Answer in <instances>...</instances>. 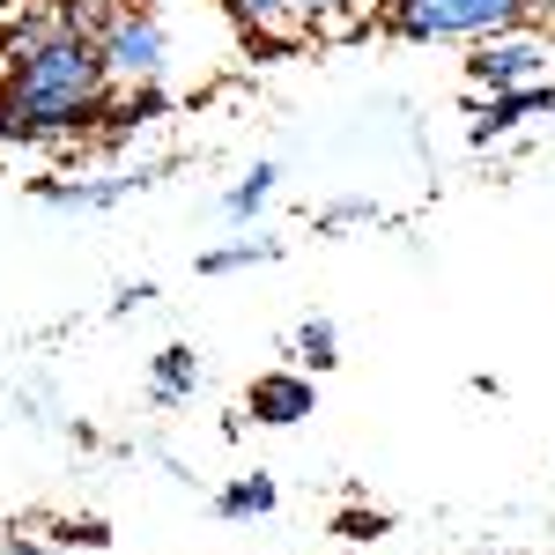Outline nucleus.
Returning <instances> with one entry per match:
<instances>
[{
	"instance_id": "2",
	"label": "nucleus",
	"mask_w": 555,
	"mask_h": 555,
	"mask_svg": "<svg viewBox=\"0 0 555 555\" xmlns=\"http://www.w3.org/2000/svg\"><path fill=\"white\" fill-rule=\"evenodd\" d=\"M385 23L415 44L437 38H496V30H518L526 23V0H392Z\"/></svg>"
},
{
	"instance_id": "11",
	"label": "nucleus",
	"mask_w": 555,
	"mask_h": 555,
	"mask_svg": "<svg viewBox=\"0 0 555 555\" xmlns=\"http://www.w3.org/2000/svg\"><path fill=\"white\" fill-rule=\"evenodd\" d=\"M282 245L274 237H245V245H215V253H201V274H237V267H259V259H274Z\"/></svg>"
},
{
	"instance_id": "6",
	"label": "nucleus",
	"mask_w": 555,
	"mask_h": 555,
	"mask_svg": "<svg viewBox=\"0 0 555 555\" xmlns=\"http://www.w3.org/2000/svg\"><path fill=\"white\" fill-rule=\"evenodd\" d=\"M164 171H127V178H96V185H67V178H38V201H52V208H119L127 193H141V185H156Z\"/></svg>"
},
{
	"instance_id": "10",
	"label": "nucleus",
	"mask_w": 555,
	"mask_h": 555,
	"mask_svg": "<svg viewBox=\"0 0 555 555\" xmlns=\"http://www.w3.org/2000/svg\"><path fill=\"white\" fill-rule=\"evenodd\" d=\"M193 385H201V356H193V348H164V356H156V392H164V400H185Z\"/></svg>"
},
{
	"instance_id": "8",
	"label": "nucleus",
	"mask_w": 555,
	"mask_h": 555,
	"mask_svg": "<svg viewBox=\"0 0 555 555\" xmlns=\"http://www.w3.org/2000/svg\"><path fill=\"white\" fill-rule=\"evenodd\" d=\"M274 185H282V171H274V164H253V171L222 193V215H230V222H253V215L274 201Z\"/></svg>"
},
{
	"instance_id": "13",
	"label": "nucleus",
	"mask_w": 555,
	"mask_h": 555,
	"mask_svg": "<svg viewBox=\"0 0 555 555\" xmlns=\"http://www.w3.org/2000/svg\"><path fill=\"white\" fill-rule=\"evenodd\" d=\"M230 15H237L245 30H267V23H282V15H289V0H230Z\"/></svg>"
},
{
	"instance_id": "5",
	"label": "nucleus",
	"mask_w": 555,
	"mask_h": 555,
	"mask_svg": "<svg viewBox=\"0 0 555 555\" xmlns=\"http://www.w3.org/2000/svg\"><path fill=\"white\" fill-rule=\"evenodd\" d=\"M311 408H319V392H311V378H304V371H259L253 392H245V415H253V423H267V429L304 423Z\"/></svg>"
},
{
	"instance_id": "16",
	"label": "nucleus",
	"mask_w": 555,
	"mask_h": 555,
	"mask_svg": "<svg viewBox=\"0 0 555 555\" xmlns=\"http://www.w3.org/2000/svg\"><path fill=\"white\" fill-rule=\"evenodd\" d=\"M378 526H385L378 512H341V541H371Z\"/></svg>"
},
{
	"instance_id": "15",
	"label": "nucleus",
	"mask_w": 555,
	"mask_h": 555,
	"mask_svg": "<svg viewBox=\"0 0 555 555\" xmlns=\"http://www.w3.org/2000/svg\"><path fill=\"white\" fill-rule=\"evenodd\" d=\"M60 541H82V548H104L112 533H104V518H67V526H60Z\"/></svg>"
},
{
	"instance_id": "1",
	"label": "nucleus",
	"mask_w": 555,
	"mask_h": 555,
	"mask_svg": "<svg viewBox=\"0 0 555 555\" xmlns=\"http://www.w3.org/2000/svg\"><path fill=\"white\" fill-rule=\"evenodd\" d=\"M104 52L89 30L30 23L8 44V82H0V141H52V133H82L104 119Z\"/></svg>"
},
{
	"instance_id": "19",
	"label": "nucleus",
	"mask_w": 555,
	"mask_h": 555,
	"mask_svg": "<svg viewBox=\"0 0 555 555\" xmlns=\"http://www.w3.org/2000/svg\"><path fill=\"white\" fill-rule=\"evenodd\" d=\"M8 8H15V0H0V15H8Z\"/></svg>"
},
{
	"instance_id": "9",
	"label": "nucleus",
	"mask_w": 555,
	"mask_h": 555,
	"mask_svg": "<svg viewBox=\"0 0 555 555\" xmlns=\"http://www.w3.org/2000/svg\"><path fill=\"white\" fill-rule=\"evenodd\" d=\"M215 504H222V518H267L274 512V481H267V474H245V481H230Z\"/></svg>"
},
{
	"instance_id": "18",
	"label": "nucleus",
	"mask_w": 555,
	"mask_h": 555,
	"mask_svg": "<svg viewBox=\"0 0 555 555\" xmlns=\"http://www.w3.org/2000/svg\"><path fill=\"white\" fill-rule=\"evenodd\" d=\"M289 8H297V15H334L341 0H289Z\"/></svg>"
},
{
	"instance_id": "4",
	"label": "nucleus",
	"mask_w": 555,
	"mask_h": 555,
	"mask_svg": "<svg viewBox=\"0 0 555 555\" xmlns=\"http://www.w3.org/2000/svg\"><path fill=\"white\" fill-rule=\"evenodd\" d=\"M541 60H548V44L526 38V30H496V38H481V52L467 60V75L481 89H526L541 82Z\"/></svg>"
},
{
	"instance_id": "14",
	"label": "nucleus",
	"mask_w": 555,
	"mask_h": 555,
	"mask_svg": "<svg viewBox=\"0 0 555 555\" xmlns=\"http://www.w3.org/2000/svg\"><path fill=\"white\" fill-rule=\"evenodd\" d=\"M319 222H326V230H341V222H378V201H341V208H326Z\"/></svg>"
},
{
	"instance_id": "17",
	"label": "nucleus",
	"mask_w": 555,
	"mask_h": 555,
	"mask_svg": "<svg viewBox=\"0 0 555 555\" xmlns=\"http://www.w3.org/2000/svg\"><path fill=\"white\" fill-rule=\"evenodd\" d=\"M149 297H156V282H127V289L112 297V311H133V304H149Z\"/></svg>"
},
{
	"instance_id": "12",
	"label": "nucleus",
	"mask_w": 555,
	"mask_h": 555,
	"mask_svg": "<svg viewBox=\"0 0 555 555\" xmlns=\"http://www.w3.org/2000/svg\"><path fill=\"white\" fill-rule=\"evenodd\" d=\"M297 356L311 363V371H334V363H341V334H334L326 319H304L297 326Z\"/></svg>"
},
{
	"instance_id": "3",
	"label": "nucleus",
	"mask_w": 555,
	"mask_h": 555,
	"mask_svg": "<svg viewBox=\"0 0 555 555\" xmlns=\"http://www.w3.org/2000/svg\"><path fill=\"white\" fill-rule=\"evenodd\" d=\"M96 52H104V75L112 82H164V60H171V38H164V23L156 15H141V8H119V15H104V30H96Z\"/></svg>"
},
{
	"instance_id": "7",
	"label": "nucleus",
	"mask_w": 555,
	"mask_h": 555,
	"mask_svg": "<svg viewBox=\"0 0 555 555\" xmlns=\"http://www.w3.org/2000/svg\"><path fill=\"white\" fill-rule=\"evenodd\" d=\"M533 112H555V89H548V82H526V89H496V96L481 104V119H474V141H496V133L526 127Z\"/></svg>"
}]
</instances>
